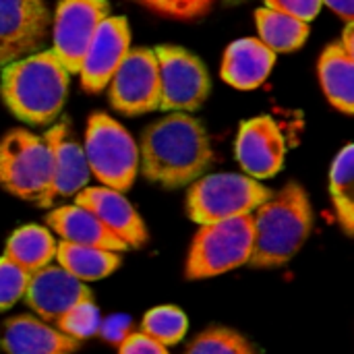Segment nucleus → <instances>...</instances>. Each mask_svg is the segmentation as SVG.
<instances>
[{"instance_id": "nucleus-24", "label": "nucleus", "mask_w": 354, "mask_h": 354, "mask_svg": "<svg viewBox=\"0 0 354 354\" xmlns=\"http://www.w3.org/2000/svg\"><path fill=\"white\" fill-rule=\"evenodd\" d=\"M330 195L340 226L348 236L354 232V147L348 143L330 170Z\"/></svg>"}, {"instance_id": "nucleus-31", "label": "nucleus", "mask_w": 354, "mask_h": 354, "mask_svg": "<svg viewBox=\"0 0 354 354\" xmlns=\"http://www.w3.org/2000/svg\"><path fill=\"white\" fill-rule=\"evenodd\" d=\"M118 354H168V351L166 346L145 336L143 332H133V334H127L124 340L120 342Z\"/></svg>"}, {"instance_id": "nucleus-33", "label": "nucleus", "mask_w": 354, "mask_h": 354, "mask_svg": "<svg viewBox=\"0 0 354 354\" xmlns=\"http://www.w3.org/2000/svg\"><path fill=\"white\" fill-rule=\"evenodd\" d=\"M127 328H129V324H127V319H110L108 324H106V328H104V334L110 338V340H124V336H127Z\"/></svg>"}, {"instance_id": "nucleus-15", "label": "nucleus", "mask_w": 354, "mask_h": 354, "mask_svg": "<svg viewBox=\"0 0 354 354\" xmlns=\"http://www.w3.org/2000/svg\"><path fill=\"white\" fill-rule=\"evenodd\" d=\"M75 203L89 209L129 249H141L147 243L145 222L124 193L110 187H85L75 195Z\"/></svg>"}, {"instance_id": "nucleus-34", "label": "nucleus", "mask_w": 354, "mask_h": 354, "mask_svg": "<svg viewBox=\"0 0 354 354\" xmlns=\"http://www.w3.org/2000/svg\"><path fill=\"white\" fill-rule=\"evenodd\" d=\"M354 23H346V29H344V35H342V41H338L340 46H342V50L346 52V54H351L354 56Z\"/></svg>"}, {"instance_id": "nucleus-32", "label": "nucleus", "mask_w": 354, "mask_h": 354, "mask_svg": "<svg viewBox=\"0 0 354 354\" xmlns=\"http://www.w3.org/2000/svg\"><path fill=\"white\" fill-rule=\"evenodd\" d=\"M322 4H328L346 23H354V0H322Z\"/></svg>"}, {"instance_id": "nucleus-21", "label": "nucleus", "mask_w": 354, "mask_h": 354, "mask_svg": "<svg viewBox=\"0 0 354 354\" xmlns=\"http://www.w3.org/2000/svg\"><path fill=\"white\" fill-rule=\"evenodd\" d=\"M54 259L62 270H66L71 276H75L81 282H93L102 280L110 274H114L122 257L120 253L97 249V247H85V245H73L60 241L56 245V255Z\"/></svg>"}, {"instance_id": "nucleus-6", "label": "nucleus", "mask_w": 354, "mask_h": 354, "mask_svg": "<svg viewBox=\"0 0 354 354\" xmlns=\"http://www.w3.org/2000/svg\"><path fill=\"white\" fill-rule=\"evenodd\" d=\"M253 249V218L239 216L199 228L187 257V278L203 280L249 263Z\"/></svg>"}, {"instance_id": "nucleus-16", "label": "nucleus", "mask_w": 354, "mask_h": 354, "mask_svg": "<svg viewBox=\"0 0 354 354\" xmlns=\"http://www.w3.org/2000/svg\"><path fill=\"white\" fill-rule=\"evenodd\" d=\"M44 141L50 149L52 162V195L71 197L83 191L89 183V166L85 160L83 147L71 137L68 120L56 122L50 131H46Z\"/></svg>"}, {"instance_id": "nucleus-25", "label": "nucleus", "mask_w": 354, "mask_h": 354, "mask_svg": "<svg viewBox=\"0 0 354 354\" xmlns=\"http://www.w3.org/2000/svg\"><path fill=\"white\" fill-rule=\"evenodd\" d=\"M141 332L162 346H172L178 344L187 332H189V319L187 315L174 307V305H162L145 313L141 322Z\"/></svg>"}, {"instance_id": "nucleus-30", "label": "nucleus", "mask_w": 354, "mask_h": 354, "mask_svg": "<svg viewBox=\"0 0 354 354\" xmlns=\"http://www.w3.org/2000/svg\"><path fill=\"white\" fill-rule=\"evenodd\" d=\"M266 8L290 15L299 21H313L322 10V0H266Z\"/></svg>"}, {"instance_id": "nucleus-8", "label": "nucleus", "mask_w": 354, "mask_h": 354, "mask_svg": "<svg viewBox=\"0 0 354 354\" xmlns=\"http://www.w3.org/2000/svg\"><path fill=\"white\" fill-rule=\"evenodd\" d=\"M160 79V106L164 112H195L209 95L205 64L185 48L158 46L153 50Z\"/></svg>"}, {"instance_id": "nucleus-10", "label": "nucleus", "mask_w": 354, "mask_h": 354, "mask_svg": "<svg viewBox=\"0 0 354 354\" xmlns=\"http://www.w3.org/2000/svg\"><path fill=\"white\" fill-rule=\"evenodd\" d=\"M108 97L112 108L127 116L158 110L160 79L151 48H133L127 52L108 83Z\"/></svg>"}, {"instance_id": "nucleus-14", "label": "nucleus", "mask_w": 354, "mask_h": 354, "mask_svg": "<svg viewBox=\"0 0 354 354\" xmlns=\"http://www.w3.org/2000/svg\"><path fill=\"white\" fill-rule=\"evenodd\" d=\"M131 50V31L124 17H108L95 31L81 62V85L89 93L102 91L127 52Z\"/></svg>"}, {"instance_id": "nucleus-27", "label": "nucleus", "mask_w": 354, "mask_h": 354, "mask_svg": "<svg viewBox=\"0 0 354 354\" xmlns=\"http://www.w3.org/2000/svg\"><path fill=\"white\" fill-rule=\"evenodd\" d=\"M56 326L64 336L81 342L85 338H91L97 332L100 313H97L93 301H85V303H79L77 307H73L66 315H62L56 322Z\"/></svg>"}, {"instance_id": "nucleus-22", "label": "nucleus", "mask_w": 354, "mask_h": 354, "mask_svg": "<svg viewBox=\"0 0 354 354\" xmlns=\"http://www.w3.org/2000/svg\"><path fill=\"white\" fill-rule=\"evenodd\" d=\"M56 255V241L52 232L37 224H27L17 228L6 241L4 257L23 268L27 274H33L52 263Z\"/></svg>"}, {"instance_id": "nucleus-35", "label": "nucleus", "mask_w": 354, "mask_h": 354, "mask_svg": "<svg viewBox=\"0 0 354 354\" xmlns=\"http://www.w3.org/2000/svg\"><path fill=\"white\" fill-rule=\"evenodd\" d=\"M226 6H236V4H243V2H247V0H222Z\"/></svg>"}, {"instance_id": "nucleus-11", "label": "nucleus", "mask_w": 354, "mask_h": 354, "mask_svg": "<svg viewBox=\"0 0 354 354\" xmlns=\"http://www.w3.org/2000/svg\"><path fill=\"white\" fill-rule=\"evenodd\" d=\"M48 23L44 0H0V68L39 52Z\"/></svg>"}, {"instance_id": "nucleus-1", "label": "nucleus", "mask_w": 354, "mask_h": 354, "mask_svg": "<svg viewBox=\"0 0 354 354\" xmlns=\"http://www.w3.org/2000/svg\"><path fill=\"white\" fill-rule=\"evenodd\" d=\"M137 151L141 174L166 189L193 185L214 164L205 127L185 112H172L149 124Z\"/></svg>"}, {"instance_id": "nucleus-20", "label": "nucleus", "mask_w": 354, "mask_h": 354, "mask_svg": "<svg viewBox=\"0 0 354 354\" xmlns=\"http://www.w3.org/2000/svg\"><path fill=\"white\" fill-rule=\"evenodd\" d=\"M319 81L326 97L344 114L354 112V56L346 54L340 44H332L319 58Z\"/></svg>"}, {"instance_id": "nucleus-19", "label": "nucleus", "mask_w": 354, "mask_h": 354, "mask_svg": "<svg viewBox=\"0 0 354 354\" xmlns=\"http://www.w3.org/2000/svg\"><path fill=\"white\" fill-rule=\"evenodd\" d=\"M276 64V54L255 37L232 41L222 60V79L236 89L259 87Z\"/></svg>"}, {"instance_id": "nucleus-28", "label": "nucleus", "mask_w": 354, "mask_h": 354, "mask_svg": "<svg viewBox=\"0 0 354 354\" xmlns=\"http://www.w3.org/2000/svg\"><path fill=\"white\" fill-rule=\"evenodd\" d=\"M29 274L12 263L8 257H0V311L10 309L25 295Z\"/></svg>"}, {"instance_id": "nucleus-13", "label": "nucleus", "mask_w": 354, "mask_h": 354, "mask_svg": "<svg viewBox=\"0 0 354 354\" xmlns=\"http://www.w3.org/2000/svg\"><path fill=\"white\" fill-rule=\"evenodd\" d=\"M234 153L247 176L255 180L276 176L286 156V141L278 122L272 116H257L243 122Z\"/></svg>"}, {"instance_id": "nucleus-9", "label": "nucleus", "mask_w": 354, "mask_h": 354, "mask_svg": "<svg viewBox=\"0 0 354 354\" xmlns=\"http://www.w3.org/2000/svg\"><path fill=\"white\" fill-rule=\"evenodd\" d=\"M110 17L108 0H60L54 15V48L52 52L75 75L81 71L85 52L97 27Z\"/></svg>"}, {"instance_id": "nucleus-29", "label": "nucleus", "mask_w": 354, "mask_h": 354, "mask_svg": "<svg viewBox=\"0 0 354 354\" xmlns=\"http://www.w3.org/2000/svg\"><path fill=\"white\" fill-rule=\"evenodd\" d=\"M147 8L174 17V19H197L212 8L214 0H139Z\"/></svg>"}, {"instance_id": "nucleus-5", "label": "nucleus", "mask_w": 354, "mask_h": 354, "mask_svg": "<svg viewBox=\"0 0 354 354\" xmlns=\"http://www.w3.org/2000/svg\"><path fill=\"white\" fill-rule=\"evenodd\" d=\"M272 191L247 174H207L197 178L187 195V214L199 226L253 214Z\"/></svg>"}, {"instance_id": "nucleus-4", "label": "nucleus", "mask_w": 354, "mask_h": 354, "mask_svg": "<svg viewBox=\"0 0 354 354\" xmlns=\"http://www.w3.org/2000/svg\"><path fill=\"white\" fill-rule=\"evenodd\" d=\"M0 185L19 199L50 207L52 162L44 137L15 129L0 141Z\"/></svg>"}, {"instance_id": "nucleus-7", "label": "nucleus", "mask_w": 354, "mask_h": 354, "mask_svg": "<svg viewBox=\"0 0 354 354\" xmlns=\"http://www.w3.org/2000/svg\"><path fill=\"white\" fill-rule=\"evenodd\" d=\"M83 151L89 172L104 187L120 193L131 189L139 170V151L135 139L120 122L102 112L91 114Z\"/></svg>"}, {"instance_id": "nucleus-23", "label": "nucleus", "mask_w": 354, "mask_h": 354, "mask_svg": "<svg viewBox=\"0 0 354 354\" xmlns=\"http://www.w3.org/2000/svg\"><path fill=\"white\" fill-rule=\"evenodd\" d=\"M255 21L259 31V41L268 46L274 54L295 52L309 37V23L266 6L255 12Z\"/></svg>"}, {"instance_id": "nucleus-12", "label": "nucleus", "mask_w": 354, "mask_h": 354, "mask_svg": "<svg viewBox=\"0 0 354 354\" xmlns=\"http://www.w3.org/2000/svg\"><path fill=\"white\" fill-rule=\"evenodd\" d=\"M27 307L46 324H56L73 307L85 301H93L89 286L66 270L56 266H46L29 274V282L23 295Z\"/></svg>"}, {"instance_id": "nucleus-26", "label": "nucleus", "mask_w": 354, "mask_h": 354, "mask_svg": "<svg viewBox=\"0 0 354 354\" xmlns=\"http://www.w3.org/2000/svg\"><path fill=\"white\" fill-rule=\"evenodd\" d=\"M185 354H257V351L243 334L216 326L201 332Z\"/></svg>"}, {"instance_id": "nucleus-3", "label": "nucleus", "mask_w": 354, "mask_h": 354, "mask_svg": "<svg viewBox=\"0 0 354 354\" xmlns=\"http://www.w3.org/2000/svg\"><path fill=\"white\" fill-rule=\"evenodd\" d=\"M68 71L52 50L35 52L2 68L0 93L6 108L23 122L48 124L58 118L66 91Z\"/></svg>"}, {"instance_id": "nucleus-2", "label": "nucleus", "mask_w": 354, "mask_h": 354, "mask_svg": "<svg viewBox=\"0 0 354 354\" xmlns=\"http://www.w3.org/2000/svg\"><path fill=\"white\" fill-rule=\"evenodd\" d=\"M253 218V249L249 266L272 270L286 266L305 245L313 226V212L307 191L288 183L263 201Z\"/></svg>"}, {"instance_id": "nucleus-18", "label": "nucleus", "mask_w": 354, "mask_h": 354, "mask_svg": "<svg viewBox=\"0 0 354 354\" xmlns=\"http://www.w3.org/2000/svg\"><path fill=\"white\" fill-rule=\"evenodd\" d=\"M48 226L64 241L73 245L97 247L114 253H124L129 247L114 236L89 209L81 205H62L48 214Z\"/></svg>"}, {"instance_id": "nucleus-17", "label": "nucleus", "mask_w": 354, "mask_h": 354, "mask_svg": "<svg viewBox=\"0 0 354 354\" xmlns=\"http://www.w3.org/2000/svg\"><path fill=\"white\" fill-rule=\"evenodd\" d=\"M0 346L6 354H75L81 342L33 315H17L2 328Z\"/></svg>"}]
</instances>
